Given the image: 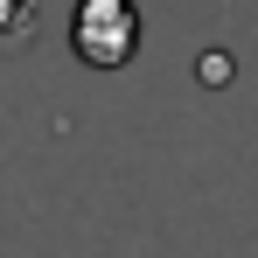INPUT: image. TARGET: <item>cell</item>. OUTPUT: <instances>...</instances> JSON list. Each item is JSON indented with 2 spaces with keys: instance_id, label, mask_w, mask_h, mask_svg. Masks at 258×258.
<instances>
[{
  "instance_id": "obj_1",
  "label": "cell",
  "mask_w": 258,
  "mask_h": 258,
  "mask_svg": "<svg viewBox=\"0 0 258 258\" xmlns=\"http://www.w3.org/2000/svg\"><path fill=\"white\" fill-rule=\"evenodd\" d=\"M70 49L91 70H119L140 49V7L133 0H77L70 7Z\"/></svg>"
},
{
  "instance_id": "obj_2",
  "label": "cell",
  "mask_w": 258,
  "mask_h": 258,
  "mask_svg": "<svg viewBox=\"0 0 258 258\" xmlns=\"http://www.w3.org/2000/svg\"><path fill=\"white\" fill-rule=\"evenodd\" d=\"M14 14H28V7L21 0H0V21H14Z\"/></svg>"
}]
</instances>
